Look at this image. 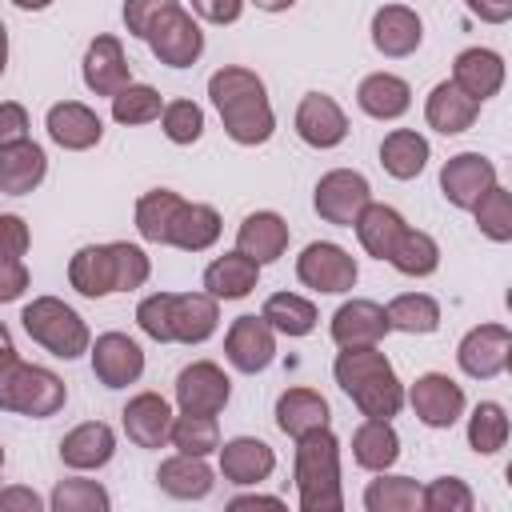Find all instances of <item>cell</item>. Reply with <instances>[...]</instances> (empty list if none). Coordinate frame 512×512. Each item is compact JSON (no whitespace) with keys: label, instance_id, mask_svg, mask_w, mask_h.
Wrapping results in <instances>:
<instances>
[{"label":"cell","instance_id":"obj_21","mask_svg":"<svg viewBox=\"0 0 512 512\" xmlns=\"http://www.w3.org/2000/svg\"><path fill=\"white\" fill-rule=\"evenodd\" d=\"M84 84L96 96H116L124 84H132L128 60H124V44L116 36H96L84 52Z\"/></svg>","mask_w":512,"mask_h":512},{"label":"cell","instance_id":"obj_25","mask_svg":"<svg viewBox=\"0 0 512 512\" xmlns=\"http://www.w3.org/2000/svg\"><path fill=\"white\" fill-rule=\"evenodd\" d=\"M116 452V432L104 424V420H88V424H76L64 440H60V460L68 468H104Z\"/></svg>","mask_w":512,"mask_h":512},{"label":"cell","instance_id":"obj_14","mask_svg":"<svg viewBox=\"0 0 512 512\" xmlns=\"http://www.w3.org/2000/svg\"><path fill=\"white\" fill-rule=\"evenodd\" d=\"M92 372H96V380H100L104 388H128V384H136L140 372H144V352H140V344H136L132 336H124V332H104V336H96V344H92Z\"/></svg>","mask_w":512,"mask_h":512},{"label":"cell","instance_id":"obj_18","mask_svg":"<svg viewBox=\"0 0 512 512\" xmlns=\"http://www.w3.org/2000/svg\"><path fill=\"white\" fill-rule=\"evenodd\" d=\"M44 128H48V136H52L60 148H68V152H84V148L100 144V136H104L100 116H96L88 104H80V100H60V104H52L48 116H44Z\"/></svg>","mask_w":512,"mask_h":512},{"label":"cell","instance_id":"obj_42","mask_svg":"<svg viewBox=\"0 0 512 512\" xmlns=\"http://www.w3.org/2000/svg\"><path fill=\"white\" fill-rule=\"evenodd\" d=\"M364 508L368 512H416L420 508V484L412 476H376L364 488Z\"/></svg>","mask_w":512,"mask_h":512},{"label":"cell","instance_id":"obj_58","mask_svg":"<svg viewBox=\"0 0 512 512\" xmlns=\"http://www.w3.org/2000/svg\"><path fill=\"white\" fill-rule=\"evenodd\" d=\"M228 508H232V512H240V508H276V512H280L284 500H280V496H260V492H252V496H232Z\"/></svg>","mask_w":512,"mask_h":512},{"label":"cell","instance_id":"obj_24","mask_svg":"<svg viewBox=\"0 0 512 512\" xmlns=\"http://www.w3.org/2000/svg\"><path fill=\"white\" fill-rule=\"evenodd\" d=\"M272 468H276V452L256 436H236L220 448V476L228 484H240V488L260 484L272 476Z\"/></svg>","mask_w":512,"mask_h":512},{"label":"cell","instance_id":"obj_16","mask_svg":"<svg viewBox=\"0 0 512 512\" xmlns=\"http://www.w3.org/2000/svg\"><path fill=\"white\" fill-rule=\"evenodd\" d=\"M296 132L312 148H336L348 136V116H344V108L332 96L308 92L300 100V108H296Z\"/></svg>","mask_w":512,"mask_h":512},{"label":"cell","instance_id":"obj_60","mask_svg":"<svg viewBox=\"0 0 512 512\" xmlns=\"http://www.w3.org/2000/svg\"><path fill=\"white\" fill-rule=\"evenodd\" d=\"M16 8H24V12H40V8H48L52 0H12Z\"/></svg>","mask_w":512,"mask_h":512},{"label":"cell","instance_id":"obj_54","mask_svg":"<svg viewBox=\"0 0 512 512\" xmlns=\"http://www.w3.org/2000/svg\"><path fill=\"white\" fill-rule=\"evenodd\" d=\"M24 288H28V268H24V260H0V304L24 296Z\"/></svg>","mask_w":512,"mask_h":512},{"label":"cell","instance_id":"obj_32","mask_svg":"<svg viewBox=\"0 0 512 512\" xmlns=\"http://www.w3.org/2000/svg\"><path fill=\"white\" fill-rule=\"evenodd\" d=\"M276 428L292 440H300L304 432L328 428V400L312 388H288L276 400Z\"/></svg>","mask_w":512,"mask_h":512},{"label":"cell","instance_id":"obj_10","mask_svg":"<svg viewBox=\"0 0 512 512\" xmlns=\"http://www.w3.org/2000/svg\"><path fill=\"white\" fill-rule=\"evenodd\" d=\"M228 396H232V380L212 360H196V364L180 368V376H176V404H180V412L216 416L228 404Z\"/></svg>","mask_w":512,"mask_h":512},{"label":"cell","instance_id":"obj_28","mask_svg":"<svg viewBox=\"0 0 512 512\" xmlns=\"http://www.w3.org/2000/svg\"><path fill=\"white\" fill-rule=\"evenodd\" d=\"M156 484L176 496V500H204L216 484V472L204 464V456H188V452H176L168 460H160L156 468Z\"/></svg>","mask_w":512,"mask_h":512},{"label":"cell","instance_id":"obj_53","mask_svg":"<svg viewBox=\"0 0 512 512\" xmlns=\"http://www.w3.org/2000/svg\"><path fill=\"white\" fill-rule=\"evenodd\" d=\"M192 12L208 24H236L244 12V0H192Z\"/></svg>","mask_w":512,"mask_h":512},{"label":"cell","instance_id":"obj_1","mask_svg":"<svg viewBox=\"0 0 512 512\" xmlns=\"http://www.w3.org/2000/svg\"><path fill=\"white\" fill-rule=\"evenodd\" d=\"M208 96L224 120V132L252 148V144H264L276 128V112L268 104V92H264V80L252 72V68H236V64H224L220 72L208 76Z\"/></svg>","mask_w":512,"mask_h":512},{"label":"cell","instance_id":"obj_50","mask_svg":"<svg viewBox=\"0 0 512 512\" xmlns=\"http://www.w3.org/2000/svg\"><path fill=\"white\" fill-rule=\"evenodd\" d=\"M168 296H172V292H152V296H144L140 308H136V324L144 328V336H152V340H160V344L172 340V332H168Z\"/></svg>","mask_w":512,"mask_h":512},{"label":"cell","instance_id":"obj_37","mask_svg":"<svg viewBox=\"0 0 512 512\" xmlns=\"http://www.w3.org/2000/svg\"><path fill=\"white\" fill-rule=\"evenodd\" d=\"M184 196L172 192V188H152L136 200V232L148 240V244H168V228L180 212Z\"/></svg>","mask_w":512,"mask_h":512},{"label":"cell","instance_id":"obj_47","mask_svg":"<svg viewBox=\"0 0 512 512\" xmlns=\"http://www.w3.org/2000/svg\"><path fill=\"white\" fill-rule=\"evenodd\" d=\"M472 504H476L472 488L456 476H440L428 488H420V508L424 512H472Z\"/></svg>","mask_w":512,"mask_h":512},{"label":"cell","instance_id":"obj_43","mask_svg":"<svg viewBox=\"0 0 512 512\" xmlns=\"http://www.w3.org/2000/svg\"><path fill=\"white\" fill-rule=\"evenodd\" d=\"M168 440L188 452V456H208L220 448V428H216V416H200V412H180L172 416V432Z\"/></svg>","mask_w":512,"mask_h":512},{"label":"cell","instance_id":"obj_34","mask_svg":"<svg viewBox=\"0 0 512 512\" xmlns=\"http://www.w3.org/2000/svg\"><path fill=\"white\" fill-rule=\"evenodd\" d=\"M220 240V212L212 204H180L172 228H168V244L184 248V252H204Z\"/></svg>","mask_w":512,"mask_h":512},{"label":"cell","instance_id":"obj_41","mask_svg":"<svg viewBox=\"0 0 512 512\" xmlns=\"http://www.w3.org/2000/svg\"><path fill=\"white\" fill-rule=\"evenodd\" d=\"M388 264H392L396 272H404V276H432V272L440 268V244H436L428 232L408 228V232L396 240Z\"/></svg>","mask_w":512,"mask_h":512},{"label":"cell","instance_id":"obj_27","mask_svg":"<svg viewBox=\"0 0 512 512\" xmlns=\"http://www.w3.org/2000/svg\"><path fill=\"white\" fill-rule=\"evenodd\" d=\"M256 280H260V264L252 256H244L240 248L216 256L204 268V292L216 300H244L256 288Z\"/></svg>","mask_w":512,"mask_h":512},{"label":"cell","instance_id":"obj_46","mask_svg":"<svg viewBox=\"0 0 512 512\" xmlns=\"http://www.w3.org/2000/svg\"><path fill=\"white\" fill-rule=\"evenodd\" d=\"M48 508L52 512H108L112 496L96 480H60L48 496Z\"/></svg>","mask_w":512,"mask_h":512},{"label":"cell","instance_id":"obj_39","mask_svg":"<svg viewBox=\"0 0 512 512\" xmlns=\"http://www.w3.org/2000/svg\"><path fill=\"white\" fill-rule=\"evenodd\" d=\"M384 316H388V328H396V332L428 336V332L440 328V304L428 292H404V296H396L384 308Z\"/></svg>","mask_w":512,"mask_h":512},{"label":"cell","instance_id":"obj_7","mask_svg":"<svg viewBox=\"0 0 512 512\" xmlns=\"http://www.w3.org/2000/svg\"><path fill=\"white\" fill-rule=\"evenodd\" d=\"M368 200H372V188H368V180H364L360 172H352V168H332V172H324L320 184H316V196H312L320 220H328V224H336V228H352L356 216H360V208H364Z\"/></svg>","mask_w":512,"mask_h":512},{"label":"cell","instance_id":"obj_35","mask_svg":"<svg viewBox=\"0 0 512 512\" xmlns=\"http://www.w3.org/2000/svg\"><path fill=\"white\" fill-rule=\"evenodd\" d=\"M396 456H400L396 428L388 420H368L364 416V424L352 432V460L368 472H388L396 464Z\"/></svg>","mask_w":512,"mask_h":512},{"label":"cell","instance_id":"obj_30","mask_svg":"<svg viewBox=\"0 0 512 512\" xmlns=\"http://www.w3.org/2000/svg\"><path fill=\"white\" fill-rule=\"evenodd\" d=\"M356 104L372 120H396V116H404L412 108V88H408V80H400L392 72H372V76L360 80Z\"/></svg>","mask_w":512,"mask_h":512},{"label":"cell","instance_id":"obj_19","mask_svg":"<svg viewBox=\"0 0 512 512\" xmlns=\"http://www.w3.org/2000/svg\"><path fill=\"white\" fill-rule=\"evenodd\" d=\"M388 316L376 300H348L332 312V340L340 348H364V344H380L388 336Z\"/></svg>","mask_w":512,"mask_h":512},{"label":"cell","instance_id":"obj_4","mask_svg":"<svg viewBox=\"0 0 512 512\" xmlns=\"http://www.w3.org/2000/svg\"><path fill=\"white\" fill-rule=\"evenodd\" d=\"M68 400V388L56 372L24 364L16 348H0V412H20L32 420L56 416Z\"/></svg>","mask_w":512,"mask_h":512},{"label":"cell","instance_id":"obj_64","mask_svg":"<svg viewBox=\"0 0 512 512\" xmlns=\"http://www.w3.org/2000/svg\"><path fill=\"white\" fill-rule=\"evenodd\" d=\"M0 24H4V20H0Z\"/></svg>","mask_w":512,"mask_h":512},{"label":"cell","instance_id":"obj_61","mask_svg":"<svg viewBox=\"0 0 512 512\" xmlns=\"http://www.w3.org/2000/svg\"><path fill=\"white\" fill-rule=\"evenodd\" d=\"M4 64H8V32L0 24V76H4Z\"/></svg>","mask_w":512,"mask_h":512},{"label":"cell","instance_id":"obj_9","mask_svg":"<svg viewBox=\"0 0 512 512\" xmlns=\"http://www.w3.org/2000/svg\"><path fill=\"white\" fill-rule=\"evenodd\" d=\"M512 360V332L504 324H476L460 348H456V364L464 368V376L472 380H492L508 368Z\"/></svg>","mask_w":512,"mask_h":512},{"label":"cell","instance_id":"obj_29","mask_svg":"<svg viewBox=\"0 0 512 512\" xmlns=\"http://www.w3.org/2000/svg\"><path fill=\"white\" fill-rule=\"evenodd\" d=\"M476 112H480V104H476L472 96H464L452 80H440V84L428 92V100H424V120H428V128H436V132H444V136L468 132L472 120H476Z\"/></svg>","mask_w":512,"mask_h":512},{"label":"cell","instance_id":"obj_26","mask_svg":"<svg viewBox=\"0 0 512 512\" xmlns=\"http://www.w3.org/2000/svg\"><path fill=\"white\" fill-rule=\"evenodd\" d=\"M236 248L244 256H252L256 264H272L284 256L288 248V224L280 212H252L244 216V224L236 228Z\"/></svg>","mask_w":512,"mask_h":512},{"label":"cell","instance_id":"obj_3","mask_svg":"<svg viewBox=\"0 0 512 512\" xmlns=\"http://www.w3.org/2000/svg\"><path fill=\"white\" fill-rule=\"evenodd\" d=\"M296 492L304 512H340V440L328 428L304 432L296 440Z\"/></svg>","mask_w":512,"mask_h":512},{"label":"cell","instance_id":"obj_31","mask_svg":"<svg viewBox=\"0 0 512 512\" xmlns=\"http://www.w3.org/2000/svg\"><path fill=\"white\" fill-rule=\"evenodd\" d=\"M356 236H360V248L368 252V256H376V260H388L392 256V248H396V240L408 232V224H404V216L392 208V204H364L360 208V216H356Z\"/></svg>","mask_w":512,"mask_h":512},{"label":"cell","instance_id":"obj_62","mask_svg":"<svg viewBox=\"0 0 512 512\" xmlns=\"http://www.w3.org/2000/svg\"><path fill=\"white\" fill-rule=\"evenodd\" d=\"M0 348H12V336H8V328H4V320H0Z\"/></svg>","mask_w":512,"mask_h":512},{"label":"cell","instance_id":"obj_63","mask_svg":"<svg viewBox=\"0 0 512 512\" xmlns=\"http://www.w3.org/2000/svg\"><path fill=\"white\" fill-rule=\"evenodd\" d=\"M0 468H4V448H0Z\"/></svg>","mask_w":512,"mask_h":512},{"label":"cell","instance_id":"obj_6","mask_svg":"<svg viewBox=\"0 0 512 512\" xmlns=\"http://www.w3.org/2000/svg\"><path fill=\"white\" fill-rule=\"evenodd\" d=\"M144 40H148L152 56H156L160 64H168V68H188V64H196L200 52H204V32H200V24L192 20V12H184L180 4H172V8L152 24V32H148Z\"/></svg>","mask_w":512,"mask_h":512},{"label":"cell","instance_id":"obj_12","mask_svg":"<svg viewBox=\"0 0 512 512\" xmlns=\"http://www.w3.org/2000/svg\"><path fill=\"white\" fill-rule=\"evenodd\" d=\"M496 184V164L480 152H456L440 168V192L452 208H476V200Z\"/></svg>","mask_w":512,"mask_h":512},{"label":"cell","instance_id":"obj_59","mask_svg":"<svg viewBox=\"0 0 512 512\" xmlns=\"http://www.w3.org/2000/svg\"><path fill=\"white\" fill-rule=\"evenodd\" d=\"M256 8H264V12H284V8H292L296 0H252Z\"/></svg>","mask_w":512,"mask_h":512},{"label":"cell","instance_id":"obj_33","mask_svg":"<svg viewBox=\"0 0 512 512\" xmlns=\"http://www.w3.org/2000/svg\"><path fill=\"white\" fill-rule=\"evenodd\" d=\"M68 284L88 296V300H100L108 292H116V272H112V248L108 244H84L72 264H68Z\"/></svg>","mask_w":512,"mask_h":512},{"label":"cell","instance_id":"obj_44","mask_svg":"<svg viewBox=\"0 0 512 512\" xmlns=\"http://www.w3.org/2000/svg\"><path fill=\"white\" fill-rule=\"evenodd\" d=\"M160 112H164V100L152 84H124L112 96V120L116 124H148V120H160Z\"/></svg>","mask_w":512,"mask_h":512},{"label":"cell","instance_id":"obj_51","mask_svg":"<svg viewBox=\"0 0 512 512\" xmlns=\"http://www.w3.org/2000/svg\"><path fill=\"white\" fill-rule=\"evenodd\" d=\"M176 0H124V24H128V32L132 36H148L152 32V24L172 8Z\"/></svg>","mask_w":512,"mask_h":512},{"label":"cell","instance_id":"obj_57","mask_svg":"<svg viewBox=\"0 0 512 512\" xmlns=\"http://www.w3.org/2000/svg\"><path fill=\"white\" fill-rule=\"evenodd\" d=\"M468 12L480 16L484 24H504L512 20V0H468Z\"/></svg>","mask_w":512,"mask_h":512},{"label":"cell","instance_id":"obj_56","mask_svg":"<svg viewBox=\"0 0 512 512\" xmlns=\"http://www.w3.org/2000/svg\"><path fill=\"white\" fill-rule=\"evenodd\" d=\"M8 508H20V512H40L44 508V500L32 492V488H0V512H8Z\"/></svg>","mask_w":512,"mask_h":512},{"label":"cell","instance_id":"obj_45","mask_svg":"<svg viewBox=\"0 0 512 512\" xmlns=\"http://www.w3.org/2000/svg\"><path fill=\"white\" fill-rule=\"evenodd\" d=\"M476 228L488 236V240H496V244H508L512 240V192L508 188H500V184H492L480 200H476Z\"/></svg>","mask_w":512,"mask_h":512},{"label":"cell","instance_id":"obj_48","mask_svg":"<svg viewBox=\"0 0 512 512\" xmlns=\"http://www.w3.org/2000/svg\"><path fill=\"white\" fill-rule=\"evenodd\" d=\"M160 128L172 144H196L200 132H204V112L192 100H172L160 112Z\"/></svg>","mask_w":512,"mask_h":512},{"label":"cell","instance_id":"obj_23","mask_svg":"<svg viewBox=\"0 0 512 512\" xmlns=\"http://www.w3.org/2000/svg\"><path fill=\"white\" fill-rule=\"evenodd\" d=\"M124 432L132 444L140 448H164L168 444V432H172V408L164 396L156 392H140L124 404Z\"/></svg>","mask_w":512,"mask_h":512},{"label":"cell","instance_id":"obj_55","mask_svg":"<svg viewBox=\"0 0 512 512\" xmlns=\"http://www.w3.org/2000/svg\"><path fill=\"white\" fill-rule=\"evenodd\" d=\"M20 136H28V112H24V104L4 100L0 104V144L20 140Z\"/></svg>","mask_w":512,"mask_h":512},{"label":"cell","instance_id":"obj_15","mask_svg":"<svg viewBox=\"0 0 512 512\" xmlns=\"http://www.w3.org/2000/svg\"><path fill=\"white\" fill-rule=\"evenodd\" d=\"M220 324L216 296L208 292H172L168 296V332L180 344H204Z\"/></svg>","mask_w":512,"mask_h":512},{"label":"cell","instance_id":"obj_13","mask_svg":"<svg viewBox=\"0 0 512 512\" xmlns=\"http://www.w3.org/2000/svg\"><path fill=\"white\" fill-rule=\"evenodd\" d=\"M224 356L236 372H264L276 356V332L268 328L264 316H236L228 336H224Z\"/></svg>","mask_w":512,"mask_h":512},{"label":"cell","instance_id":"obj_20","mask_svg":"<svg viewBox=\"0 0 512 512\" xmlns=\"http://www.w3.org/2000/svg\"><path fill=\"white\" fill-rule=\"evenodd\" d=\"M420 40H424V24H420V16L412 8H404V4L376 8V16H372V44H376V52L400 60V56H412L420 48Z\"/></svg>","mask_w":512,"mask_h":512},{"label":"cell","instance_id":"obj_5","mask_svg":"<svg viewBox=\"0 0 512 512\" xmlns=\"http://www.w3.org/2000/svg\"><path fill=\"white\" fill-rule=\"evenodd\" d=\"M20 320H24V332L60 360H76L92 344L88 324L80 320V312L68 308L64 300H56V296H36L32 304H24Z\"/></svg>","mask_w":512,"mask_h":512},{"label":"cell","instance_id":"obj_49","mask_svg":"<svg viewBox=\"0 0 512 512\" xmlns=\"http://www.w3.org/2000/svg\"><path fill=\"white\" fill-rule=\"evenodd\" d=\"M108 248H112L116 292H132V288H140V284L148 280V272H152V264H148L144 248H136V244H128V240H112Z\"/></svg>","mask_w":512,"mask_h":512},{"label":"cell","instance_id":"obj_17","mask_svg":"<svg viewBox=\"0 0 512 512\" xmlns=\"http://www.w3.org/2000/svg\"><path fill=\"white\" fill-rule=\"evenodd\" d=\"M44 172H48V156L36 140L20 136V140L0 144V192L28 196L32 188H40Z\"/></svg>","mask_w":512,"mask_h":512},{"label":"cell","instance_id":"obj_36","mask_svg":"<svg viewBox=\"0 0 512 512\" xmlns=\"http://www.w3.org/2000/svg\"><path fill=\"white\" fill-rule=\"evenodd\" d=\"M380 164L392 180H412L428 164V140L416 128H392L380 144Z\"/></svg>","mask_w":512,"mask_h":512},{"label":"cell","instance_id":"obj_52","mask_svg":"<svg viewBox=\"0 0 512 512\" xmlns=\"http://www.w3.org/2000/svg\"><path fill=\"white\" fill-rule=\"evenodd\" d=\"M28 224L20 220V216H12V212H4L0 216V260H24V252H28Z\"/></svg>","mask_w":512,"mask_h":512},{"label":"cell","instance_id":"obj_40","mask_svg":"<svg viewBox=\"0 0 512 512\" xmlns=\"http://www.w3.org/2000/svg\"><path fill=\"white\" fill-rule=\"evenodd\" d=\"M508 444V412L496 400H480L468 416V448L476 456H492Z\"/></svg>","mask_w":512,"mask_h":512},{"label":"cell","instance_id":"obj_38","mask_svg":"<svg viewBox=\"0 0 512 512\" xmlns=\"http://www.w3.org/2000/svg\"><path fill=\"white\" fill-rule=\"evenodd\" d=\"M260 316L268 320L272 332L280 336H308L316 328V304L296 296V292H272L260 308Z\"/></svg>","mask_w":512,"mask_h":512},{"label":"cell","instance_id":"obj_11","mask_svg":"<svg viewBox=\"0 0 512 512\" xmlns=\"http://www.w3.org/2000/svg\"><path fill=\"white\" fill-rule=\"evenodd\" d=\"M408 404L428 428H452L464 416V388L444 372H424L408 388Z\"/></svg>","mask_w":512,"mask_h":512},{"label":"cell","instance_id":"obj_2","mask_svg":"<svg viewBox=\"0 0 512 512\" xmlns=\"http://www.w3.org/2000/svg\"><path fill=\"white\" fill-rule=\"evenodd\" d=\"M332 376L368 420H392L404 408V388L396 380V368L376 344L340 348V356L332 364Z\"/></svg>","mask_w":512,"mask_h":512},{"label":"cell","instance_id":"obj_8","mask_svg":"<svg viewBox=\"0 0 512 512\" xmlns=\"http://www.w3.org/2000/svg\"><path fill=\"white\" fill-rule=\"evenodd\" d=\"M296 276L304 288H316V292H348L360 276L356 260L332 244V240H312L300 256H296Z\"/></svg>","mask_w":512,"mask_h":512},{"label":"cell","instance_id":"obj_22","mask_svg":"<svg viewBox=\"0 0 512 512\" xmlns=\"http://www.w3.org/2000/svg\"><path fill=\"white\" fill-rule=\"evenodd\" d=\"M452 84L464 96H472L476 104H484L504 84V56L492 52V48H464L452 64Z\"/></svg>","mask_w":512,"mask_h":512}]
</instances>
